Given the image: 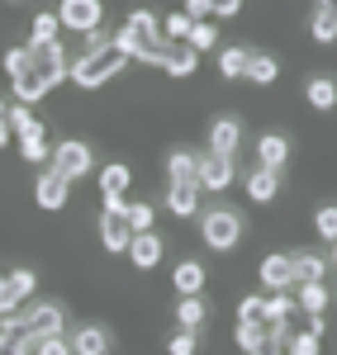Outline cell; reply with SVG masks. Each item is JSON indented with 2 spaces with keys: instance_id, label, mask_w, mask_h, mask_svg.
<instances>
[{
  "instance_id": "cell-1",
  "label": "cell",
  "mask_w": 337,
  "mask_h": 355,
  "mask_svg": "<svg viewBox=\"0 0 337 355\" xmlns=\"http://www.w3.org/2000/svg\"><path fill=\"white\" fill-rule=\"evenodd\" d=\"M67 76H72V48L57 38L48 48H38L33 62L10 81V95H15V105H38V100H48Z\"/></svg>"
},
{
  "instance_id": "cell-2",
  "label": "cell",
  "mask_w": 337,
  "mask_h": 355,
  "mask_svg": "<svg viewBox=\"0 0 337 355\" xmlns=\"http://www.w3.org/2000/svg\"><path fill=\"white\" fill-rule=\"evenodd\" d=\"M124 67H129V57L119 53V43L105 38V28H100V33L81 38V53L72 57V76H67V81L76 85V90H100V85H110Z\"/></svg>"
},
{
  "instance_id": "cell-3",
  "label": "cell",
  "mask_w": 337,
  "mask_h": 355,
  "mask_svg": "<svg viewBox=\"0 0 337 355\" xmlns=\"http://www.w3.org/2000/svg\"><path fill=\"white\" fill-rule=\"evenodd\" d=\"M114 43H119V53L129 57V62H147V67H157L162 53H167L162 19H157L152 10H129V19H124V28L114 33Z\"/></svg>"
},
{
  "instance_id": "cell-4",
  "label": "cell",
  "mask_w": 337,
  "mask_h": 355,
  "mask_svg": "<svg viewBox=\"0 0 337 355\" xmlns=\"http://www.w3.org/2000/svg\"><path fill=\"white\" fill-rule=\"evenodd\" d=\"M199 242L209 246V251H219V256H228L233 246L243 242V214L238 209H209V214H199Z\"/></svg>"
},
{
  "instance_id": "cell-5",
  "label": "cell",
  "mask_w": 337,
  "mask_h": 355,
  "mask_svg": "<svg viewBox=\"0 0 337 355\" xmlns=\"http://www.w3.org/2000/svg\"><path fill=\"white\" fill-rule=\"evenodd\" d=\"M57 19H62V33L90 38L105 28V0H57Z\"/></svg>"
},
{
  "instance_id": "cell-6",
  "label": "cell",
  "mask_w": 337,
  "mask_h": 355,
  "mask_svg": "<svg viewBox=\"0 0 337 355\" xmlns=\"http://www.w3.org/2000/svg\"><path fill=\"white\" fill-rule=\"evenodd\" d=\"M19 322H24V331L33 341H38V336H62V331H67V308L53 303V299H33V303H24Z\"/></svg>"
},
{
  "instance_id": "cell-7",
  "label": "cell",
  "mask_w": 337,
  "mask_h": 355,
  "mask_svg": "<svg viewBox=\"0 0 337 355\" xmlns=\"http://www.w3.org/2000/svg\"><path fill=\"white\" fill-rule=\"evenodd\" d=\"M90 166H95V157H90V142H81V137L53 142V171H57V175H67L72 185L90 175Z\"/></svg>"
},
{
  "instance_id": "cell-8",
  "label": "cell",
  "mask_w": 337,
  "mask_h": 355,
  "mask_svg": "<svg viewBox=\"0 0 337 355\" xmlns=\"http://www.w3.org/2000/svg\"><path fill=\"white\" fill-rule=\"evenodd\" d=\"M33 204H38L43 214H62V209L72 204V180H67V175H57L53 166H48V171L33 180Z\"/></svg>"
},
{
  "instance_id": "cell-9",
  "label": "cell",
  "mask_w": 337,
  "mask_h": 355,
  "mask_svg": "<svg viewBox=\"0 0 337 355\" xmlns=\"http://www.w3.org/2000/svg\"><path fill=\"white\" fill-rule=\"evenodd\" d=\"M233 180H238V166H233V157H219V152H204V157H199V171H195V185H199V190L224 194Z\"/></svg>"
},
{
  "instance_id": "cell-10",
  "label": "cell",
  "mask_w": 337,
  "mask_h": 355,
  "mask_svg": "<svg viewBox=\"0 0 337 355\" xmlns=\"http://www.w3.org/2000/svg\"><path fill=\"white\" fill-rule=\"evenodd\" d=\"M261 284H266V294H281V289H295V256L290 251H271V256H261Z\"/></svg>"
},
{
  "instance_id": "cell-11",
  "label": "cell",
  "mask_w": 337,
  "mask_h": 355,
  "mask_svg": "<svg viewBox=\"0 0 337 355\" xmlns=\"http://www.w3.org/2000/svg\"><path fill=\"white\" fill-rule=\"evenodd\" d=\"M129 242H133L129 218H124L119 209H105V214H100V246H105L110 256H129Z\"/></svg>"
},
{
  "instance_id": "cell-12",
  "label": "cell",
  "mask_w": 337,
  "mask_h": 355,
  "mask_svg": "<svg viewBox=\"0 0 337 355\" xmlns=\"http://www.w3.org/2000/svg\"><path fill=\"white\" fill-rule=\"evenodd\" d=\"M162 256H167V242H162L157 232H133V242H129V261H133V270H157Z\"/></svg>"
},
{
  "instance_id": "cell-13",
  "label": "cell",
  "mask_w": 337,
  "mask_h": 355,
  "mask_svg": "<svg viewBox=\"0 0 337 355\" xmlns=\"http://www.w3.org/2000/svg\"><path fill=\"white\" fill-rule=\"evenodd\" d=\"M67 336H72V355H110L114 351L110 327H100V322H85V327L67 331Z\"/></svg>"
},
{
  "instance_id": "cell-14",
  "label": "cell",
  "mask_w": 337,
  "mask_h": 355,
  "mask_svg": "<svg viewBox=\"0 0 337 355\" xmlns=\"http://www.w3.org/2000/svg\"><path fill=\"white\" fill-rule=\"evenodd\" d=\"M238 147H243V123L224 114V119H214L209 123V152H219V157H238Z\"/></svg>"
},
{
  "instance_id": "cell-15",
  "label": "cell",
  "mask_w": 337,
  "mask_h": 355,
  "mask_svg": "<svg viewBox=\"0 0 337 355\" xmlns=\"http://www.w3.org/2000/svg\"><path fill=\"white\" fill-rule=\"evenodd\" d=\"M167 76H176V81H186V76H195L199 71V53L190 48V43H167V53H162V62H157Z\"/></svg>"
},
{
  "instance_id": "cell-16",
  "label": "cell",
  "mask_w": 337,
  "mask_h": 355,
  "mask_svg": "<svg viewBox=\"0 0 337 355\" xmlns=\"http://www.w3.org/2000/svg\"><path fill=\"white\" fill-rule=\"evenodd\" d=\"M129 185H133V166H129V162L100 166V199H105V204L124 199V194H129Z\"/></svg>"
},
{
  "instance_id": "cell-17",
  "label": "cell",
  "mask_w": 337,
  "mask_h": 355,
  "mask_svg": "<svg viewBox=\"0 0 337 355\" xmlns=\"http://www.w3.org/2000/svg\"><path fill=\"white\" fill-rule=\"evenodd\" d=\"M304 105L318 114L337 110V76H328V71H318V76H309L304 81Z\"/></svg>"
},
{
  "instance_id": "cell-18",
  "label": "cell",
  "mask_w": 337,
  "mask_h": 355,
  "mask_svg": "<svg viewBox=\"0 0 337 355\" xmlns=\"http://www.w3.org/2000/svg\"><path fill=\"white\" fill-rule=\"evenodd\" d=\"M0 355H33V336L24 331L19 313L0 318Z\"/></svg>"
},
{
  "instance_id": "cell-19",
  "label": "cell",
  "mask_w": 337,
  "mask_h": 355,
  "mask_svg": "<svg viewBox=\"0 0 337 355\" xmlns=\"http://www.w3.org/2000/svg\"><path fill=\"white\" fill-rule=\"evenodd\" d=\"M295 289H281V294H266V327H281V331H295Z\"/></svg>"
},
{
  "instance_id": "cell-20",
  "label": "cell",
  "mask_w": 337,
  "mask_h": 355,
  "mask_svg": "<svg viewBox=\"0 0 337 355\" xmlns=\"http://www.w3.org/2000/svg\"><path fill=\"white\" fill-rule=\"evenodd\" d=\"M290 162V137L285 133H261L256 137V166H266V171H285Z\"/></svg>"
},
{
  "instance_id": "cell-21",
  "label": "cell",
  "mask_w": 337,
  "mask_h": 355,
  "mask_svg": "<svg viewBox=\"0 0 337 355\" xmlns=\"http://www.w3.org/2000/svg\"><path fill=\"white\" fill-rule=\"evenodd\" d=\"M309 33L313 43H337V0H313V15H309Z\"/></svg>"
},
{
  "instance_id": "cell-22",
  "label": "cell",
  "mask_w": 337,
  "mask_h": 355,
  "mask_svg": "<svg viewBox=\"0 0 337 355\" xmlns=\"http://www.w3.org/2000/svg\"><path fill=\"white\" fill-rule=\"evenodd\" d=\"M167 214L171 218H199V185H167Z\"/></svg>"
},
{
  "instance_id": "cell-23",
  "label": "cell",
  "mask_w": 337,
  "mask_h": 355,
  "mask_svg": "<svg viewBox=\"0 0 337 355\" xmlns=\"http://www.w3.org/2000/svg\"><path fill=\"white\" fill-rule=\"evenodd\" d=\"M243 190H247V199H252V204H271V199L281 194V171H266V166H256L252 175L243 180Z\"/></svg>"
},
{
  "instance_id": "cell-24",
  "label": "cell",
  "mask_w": 337,
  "mask_h": 355,
  "mask_svg": "<svg viewBox=\"0 0 337 355\" xmlns=\"http://www.w3.org/2000/svg\"><path fill=\"white\" fill-rule=\"evenodd\" d=\"M204 266H199L195 256H186V261H176V270H171V289L176 294H204Z\"/></svg>"
},
{
  "instance_id": "cell-25",
  "label": "cell",
  "mask_w": 337,
  "mask_h": 355,
  "mask_svg": "<svg viewBox=\"0 0 337 355\" xmlns=\"http://www.w3.org/2000/svg\"><path fill=\"white\" fill-rule=\"evenodd\" d=\"M62 38V19H57V10H38L33 15V24H28V48L38 53V48H48Z\"/></svg>"
},
{
  "instance_id": "cell-26",
  "label": "cell",
  "mask_w": 337,
  "mask_h": 355,
  "mask_svg": "<svg viewBox=\"0 0 337 355\" xmlns=\"http://www.w3.org/2000/svg\"><path fill=\"white\" fill-rule=\"evenodd\" d=\"M290 256H295V284H318L323 275L333 270L328 256H318V251H290Z\"/></svg>"
},
{
  "instance_id": "cell-27",
  "label": "cell",
  "mask_w": 337,
  "mask_h": 355,
  "mask_svg": "<svg viewBox=\"0 0 337 355\" xmlns=\"http://www.w3.org/2000/svg\"><path fill=\"white\" fill-rule=\"evenodd\" d=\"M204 322H209V308H204V299H199V294H181V299H176V327L199 331Z\"/></svg>"
},
{
  "instance_id": "cell-28",
  "label": "cell",
  "mask_w": 337,
  "mask_h": 355,
  "mask_svg": "<svg viewBox=\"0 0 337 355\" xmlns=\"http://www.w3.org/2000/svg\"><path fill=\"white\" fill-rule=\"evenodd\" d=\"M195 171H199V157L186 152V147H176V152L167 157V185H190Z\"/></svg>"
},
{
  "instance_id": "cell-29",
  "label": "cell",
  "mask_w": 337,
  "mask_h": 355,
  "mask_svg": "<svg viewBox=\"0 0 337 355\" xmlns=\"http://www.w3.org/2000/svg\"><path fill=\"white\" fill-rule=\"evenodd\" d=\"M15 142H19V162H28V166L53 162V142H48V128H38V133H28V137H15Z\"/></svg>"
},
{
  "instance_id": "cell-30",
  "label": "cell",
  "mask_w": 337,
  "mask_h": 355,
  "mask_svg": "<svg viewBox=\"0 0 337 355\" xmlns=\"http://www.w3.org/2000/svg\"><path fill=\"white\" fill-rule=\"evenodd\" d=\"M295 303H299V313H328V303H333V294H328V284L318 279V284H295Z\"/></svg>"
},
{
  "instance_id": "cell-31",
  "label": "cell",
  "mask_w": 337,
  "mask_h": 355,
  "mask_svg": "<svg viewBox=\"0 0 337 355\" xmlns=\"http://www.w3.org/2000/svg\"><path fill=\"white\" fill-rule=\"evenodd\" d=\"M252 85H276V76H281V62L271 53H252L247 57V71H243Z\"/></svg>"
},
{
  "instance_id": "cell-32",
  "label": "cell",
  "mask_w": 337,
  "mask_h": 355,
  "mask_svg": "<svg viewBox=\"0 0 337 355\" xmlns=\"http://www.w3.org/2000/svg\"><path fill=\"white\" fill-rule=\"evenodd\" d=\"M5 123H10V133H15V137H28V133L43 128L38 114H33V105H10V110H5Z\"/></svg>"
},
{
  "instance_id": "cell-33",
  "label": "cell",
  "mask_w": 337,
  "mask_h": 355,
  "mask_svg": "<svg viewBox=\"0 0 337 355\" xmlns=\"http://www.w3.org/2000/svg\"><path fill=\"white\" fill-rule=\"evenodd\" d=\"M238 322L243 327H266V294H243L238 299Z\"/></svg>"
},
{
  "instance_id": "cell-34",
  "label": "cell",
  "mask_w": 337,
  "mask_h": 355,
  "mask_svg": "<svg viewBox=\"0 0 337 355\" xmlns=\"http://www.w3.org/2000/svg\"><path fill=\"white\" fill-rule=\"evenodd\" d=\"M247 57H252V48H219V76L224 81H238L247 71Z\"/></svg>"
},
{
  "instance_id": "cell-35",
  "label": "cell",
  "mask_w": 337,
  "mask_h": 355,
  "mask_svg": "<svg viewBox=\"0 0 337 355\" xmlns=\"http://www.w3.org/2000/svg\"><path fill=\"white\" fill-rule=\"evenodd\" d=\"M5 289H10V294H15L19 303H28V299H33V289H38V275L19 266V270H10V275H5Z\"/></svg>"
},
{
  "instance_id": "cell-36",
  "label": "cell",
  "mask_w": 337,
  "mask_h": 355,
  "mask_svg": "<svg viewBox=\"0 0 337 355\" xmlns=\"http://www.w3.org/2000/svg\"><path fill=\"white\" fill-rule=\"evenodd\" d=\"M186 43H190L195 53H209V48H219V28H214V19H195Z\"/></svg>"
},
{
  "instance_id": "cell-37",
  "label": "cell",
  "mask_w": 337,
  "mask_h": 355,
  "mask_svg": "<svg viewBox=\"0 0 337 355\" xmlns=\"http://www.w3.org/2000/svg\"><path fill=\"white\" fill-rule=\"evenodd\" d=\"M124 218L133 232H152V218H157V209L147 204V199H133V204H124Z\"/></svg>"
},
{
  "instance_id": "cell-38",
  "label": "cell",
  "mask_w": 337,
  "mask_h": 355,
  "mask_svg": "<svg viewBox=\"0 0 337 355\" xmlns=\"http://www.w3.org/2000/svg\"><path fill=\"white\" fill-rule=\"evenodd\" d=\"M190 24H195V19L176 10V15H167V19H162V38H167V43H186V38H190Z\"/></svg>"
},
{
  "instance_id": "cell-39",
  "label": "cell",
  "mask_w": 337,
  "mask_h": 355,
  "mask_svg": "<svg viewBox=\"0 0 337 355\" xmlns=\"http://www.w3.org/2000/svg\"><path fill=\"white\" fill-rule=\"evenodd\" d=\"M28 62H33V48H28V43H24V48H10V53L0 57V71H5V76H10V81H15V76H19V71H24Z\"/></svg>"
},
{
  "instance_id": "cell-40",
  "label": "cell",
  "mask_w": 337,
  "mask_h": 355,
  "mask_svg": "<svg viewBox=\"0 0 337 355\" xmlns=\"http://www.w3.org/2000/svg\"><path fill=\"white\" fill-rule=\"evenodd\" d=\"M285 355H323V341H318V336H309V331H290Z\"/></svg>"
},
{
  "instance_id": "cell-41",
  "label": "cell",
  "mask_w": 337,
  "mask_h": 355,
  "mask_svg": "<svg viewBox=\"0 0 337 355\" xmlns=\"http://www.w3.org/2000/svg\"><path fill=\"white\" fill-rule=\"evenodd\" d=\"M313 232H318L323 242H337V204H323V209L313 214Z\"/></svg>"
},
{
  "instance_id": "cell-42",
  "label": "cell",
  "mask_w": 337,
  "mask_h": 355,
  "mask_svg": "<svg viewBox=\"0 0 337 355\" xmlns=\"http://www.w3.org/2000/svg\"><path fill=\"white\" fill-rule=\"evenodd\" d=\"M233 341H238V351L256 355V351H261V341H266V327H243V322H238V331H233Z\"/></svg>"
},
{
  "instance_id": "cell-43",
  "label": "cell",
  "mask_w": 337,
  "mask_h": 355,
  "mask_svg": "<svg viewBox=\"0 0 337 355\" xmlns=\"http://www.w3.org/2000/svg\"><path fill=\"white\" fill-rule=\"evenodd\" d=\"M33 355H72V336L62 331V336H38L33 341Z\"/></svg>"
},
{
  "instance_id": "cell-44",
  "label": "cell",
  "mask_w": 337,
  "mask_h": 355,
  "mask_svg": "<svg viewBox=\"0 0 337 355\" xmlns=\"http://www.w3.org/2000/svg\"><path fill=\"white\" fill-rule=\"evenodd\" d=\"M195 351H199V336H195V331H186V327L167 341V355H195Z\"/></svg>"
},
{
  "instance_id": "cell-45",
  "label": "cell",
  "mask_w": 337,
  "mask_h": 355,
  "mask_svg": "<svg viewBox=\"0 0 337 355\" xmlns=\"http://www.w3.org/2000/svg\"><path fill=\"white\" fill-rule=\"evenodd\" d=\"M181 15H190V19H214V0H186Z\"/></svg>"
},
{
  "instance_id": "cell-46",
  "label": "cell",
  "mask_w": 337,
  "mask_h": 355,
  "mask_svg": "<svg viewBox=\"0 0 337 355\" xmlns=\"http://www.w3.org/2000/svg\"><path fill=\"white\" fill-rule=\"evenodd\" d=\"M214 15H219V19H233V15H243V0H214Z\"/></svg>"
},
{
  "instance_id": "cell-47",
  "label": "cell",
  "mask_w": 337,
  "mask_h": 355,
  "mask_svg": "<svg viewBox=\"0 0 337 355\" xmlns=\"http://www.w3.org/2000/svg\"><path fill=\"white\" fill-rule=\"evenodd\" d=\"M10 142H15V133H10V123H5V119H0V152H5V147H10Z\"/></svg>"
},
{
  "instance_id": "cell-48",
  "label": "cell",
  "mask_w": 337,
  "mask_h": 355,
  "mask_svg": "<svg viewBox=\"0 0 337 355\" xmlns=\"http://www.w3.org/2000/svg\"><path fill=\"white\" fill-rule=\"evenodd\" d=\"M328 266H333V270H337V242H333V256H328Z\"/></svg>"
},
{
  "instance_id": "cell-49",
  "label": "cell",
  "mask_w": 337,
  "mask_h": 355,
  "mask_svg": "<svg viewBox=\"0 0 337 355\" xmlns=\"http://www.w3.org/2000/svg\"><path fill=\"white\" fill-rule=\"evenodd\" d=\"M5 110H10V105H5V100H0V119H5Z\"/></svg>"
},
{
  "instance_id": "cell-50",
  "label": "cell",
  "mask_w": 337,
  "mask_h": 355,
  "mask_svg": "<svg viewBox=\"0 0 337 355\" xmlns=\"http://www.w3.org/2000/svg\"><path fill=\"white\" fill-rule=\"evenodd\" d=\"M5 5H24V0H5Z\"/></svg>"
}]
</instances>
